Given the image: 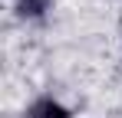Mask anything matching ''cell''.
<instances>
[{
  "mask_svg": "<svg viewBox=\"0 0 122 118\" xmlns=\"http://www.w3.org/2000/svg\"><path fill=\"white\" fill-rule=\"evenodd\" d=\"M26 118H73V112L53 95H40L26 105Z\"/></svg>",
  "mask_w": 122,
  "mask_h": 118,
  "instance_id": "obj_1",
  "label": "cell"
}]
</instances>
